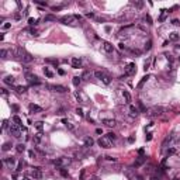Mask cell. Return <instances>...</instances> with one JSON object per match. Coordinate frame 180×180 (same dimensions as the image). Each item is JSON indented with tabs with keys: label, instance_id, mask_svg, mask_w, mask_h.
<instances>
[{
	"label": "cell",
	"instance_id": "cell-1",
	"mask_svg": "<svg viewBox=\"0 0 180 180\" xmlns=\"http://www.w3.org/2000/svg\"><path fill=\"white\" fill-rule=\"evenodd\" d=\"M17 55L21 58V60H23V62H27V63L34 59V58L31 56L28 52H25V51H24V49H21V48H18V49H17Z\"/></svg>",
	"mask_w": 180,
	"mask_h": 180
},
{
	"label": "cell",
	"instance_id": "cell-2",
	"mask_svg": "<svg viewBox=\"0 0 180 180\" xmlns=\"http://www.w3.org/2000/svg\"><path fill=\"white\" fill-rule=\"evenodd\" d=\"M70 163V159H66V158H58V159H55V160H52V165L56 166V167H65L66 165H69Z\"/></svg>",
	"mask_w": 180,
	"mask_h": 180
},
{
	"label": "cell",
	"instance_id": "cell-3",
	"mask_svg": "<svg viewBox=\"0 0 180 180\" xmlns=\"http://www.w3.org/2000/svg\"><path fill=\"white\" fill-rule=\"evenodd\" d=\"M94 76L97 77V79H100L104 85H110V82H111V79H110V76L105 75L104 72H100V70H96L94 72Z\"/></svg>",
	"mask_w": 180,
	"mask_h": 180
},
{
	"label": "cell",
	"instance_id": "cell-4",
	"mask_svg": "<svg viewBox=\"0 0 180 180\" xmlns=\"http://www.w3.org/2000/svg\"><path fill=\"white\" fill-rule=\"evenodd\" d=\"M97 144H99L101 148H105V149L111 148V141H110L107 136H100V138H99V141H97Z\"/></svg>",
	"mask_w": 180,
	"mask_h": 180
},
{
	"label": "cell",
	"instance_id": "cell-5",
	"mask_svg": "<svg viewBox=\"0 0 180 180\" xmlns=\"http://www.w3.org/2000/svg\"><path fill=\"white\" fill-rule=\"evenodd\" d=\"M21 130H23V127H20V125H15V124L10 125V134H13L15 138L21 136Z\"/></svg>",
	"mask_w": 180,
	"mask_h": 180
},
{
	"label": "cell",
	"instance_id": "cell-6",
	"mask_svg": "<svg viewBox=\"0 0 180 180\" xmlns=\"http://www.w3.org/2000/svg\"><path fill=\"white\" fill-rule=\"evenodd\" d=\"M25 77H27V80H28V83H30L31 86H37V85H40V80H38V77L35 75H31V73H27L25 75Z\"/></svg>",
	"mask_w": 180,
	"mask_h": 180
},
{
	"label": "cell",
	"instance_id": "cell-7",
	"mask_svg": "<svg viewBox=\"0 0 180 180\" xmlns=\"http://www.w3.org/2000/svg\"><path fill=\"white\" fill-rule=\"evenodd\" d=\"M135 73V63L134 62H130L128 65H127V68H125V75L127 76H131Z\"/></svg>",
	"mask_w": 180,
	"mask_h": 180
},
{
	"label": "cell",
	"instance_id": "cell-8",
	"mask_svg": "<svg viewBox=\"0 0 180 180\" xmlns=\"http://www.w3.org/2000/svg\"><path fill=\"white\" fill-rule=\"evenodd\" d=\"M31 176H32L35 180L42 179V172H41V169H40V167H34V170L31 172Z\"/></svg>",
	"mask_w": 180,
	"mask_h": 180
},
{
	"label": "cell",
	"instance_id": "cell-9",
	"mask_svg": "<svg viewBox=\"0 0 180 180\" xmlns=\"http://www.w3.org/2000/svg\"><path fill=\"white\" fill-rule=\"evenodd\" d=\"M103 49H104V51L107 52V54H111V52L114 51V46H113V45L110 44V42H107V41H104V42H103Z\"/></svg>",
	"mask_w": 180,
	"mask_h": 180
},
{
	"label": "cell",
	"instance_id": "cell-10",
	"mask_svg": "<svg viewBox=\"0 0 180 180\" xmlns=\"http://www.w3.org/2000/svg\"><path fill=\"white\" fill-rule=\"evenodd\" d=\"M159 114H162V108L160 107H153L152 110H149L150 117H155V115H159Z\"/></svg>",
	"mask_w": 180,
	"mask_h": 180
},
{
	"label": "cell",
	"instance_id": "cell-11",
	"mask_svg": "<svg viewBox=\"0 0 180 180\" xmlns=\"http://www.w3.org/2000/svg\"><path fill=\"white\" fill-rule=\"evenodd\" d=\"M49 89H52L54 91H58V93H65V91L68 90L65 86H60V85H56V86H49Z\"/></svg>",
	"mask_w": 180,
	"mask_h": 180
},
{
	"label": "cell",
	"instance_id": "cell-12",
	"mask_svg": "<svg viewBox=\"0 0 180 180\" xmlns=\"http://www.w3.org/2000/svg\"><path fill=\"white\" fill-rule=\"evenodd\" d=\"M103 124L107 125V127H115V125H117V121L110 120V118H104V120H103Z\"/></svg>",
	"mask_w": 180,
	"mask_h": 180
},
{
	"label": "cell",
	"instance_id": "cell-13",
	"mask_svg": "<svg viewBox=\"0 0 180 180\" xmlns=\"http://www.w3.org/2000/svg\"><path fill=\"white\" fill-rule=\"evenodd\" d=\"M3 82H4L6 85H9V86H11V85H14L15 79H14V76H6V77L3 79Z\"/></svg>",
	"mask_w": 180,
	"mask_h": 180
},
{
	"label": "cell",
	"instance_id": "cell-14",
	"mask_svg": "<svg viewBox=\"0 0 180 180\" xmlns=\"http://www.w3.org/2000/svg\"><path fill=\"white\" fill-rule=\"evenodd\" d=\"M28 108H30L31 113H41V111H42V108H41L40 105H37V104H30Z\"/></svg>",
	"mask_w": 180,
	"mask_h": 180
},
{
	"label": "cell",
	"instance_id": "cell-15",
	"mask_svg": "<svg viewBox=\"0 0 180 180\" xmlns=\"http://www.w3.org/2000/svg\"><path fill=\"white\" fill-rule=\"evenodd\" d=\"M93 144H94L93 138H90V136L85 138V146H86V148H91V146H93Z\"/></svg>",
	"mask_w": 180,
	"mask_h": 180
},
{
	"label": "cell",
	"instance_id": "cell-16",
	"mask_svg": "<svg viewBox=\"0 0 180 180\" xmlns=\"http://www.w3.org/2000/svg\"><path fill=\"white\" fill-rule=\"evenodd\" d=\"M62 122L65 124V127H66L68 130H70V131H73V130H75V125H73L72 122H69V121L66 120V118H63V120H62Z\"/></svg>",
	"mask_w": 180,
	"mask_h": 180
},
{
	"label": "cell",
	"instance_id": "cell-17",
	"mask_svg": "<svg viewBox=\"0 0 180 180\" xmlns=\"http://www.w3.org/2000/svg\"><path fill=\"white\" fill-rule=\"evenodd\" d=\"M122 96H124V99H125V103H128V104H130V103L132 101V99H131V94H130L127 90H124V91H122Z\"/></svg>",
	"mask_w": 180,
	"mask_h": 180
},
{
	"label": "cell",
	"instance_id": "cell-18",
	"mask_svg": "<svg viewBox=\"0 0 180 180\" xmlns=\"http://www.w3.org/2000/svg\"><path fill=\"white\" fill-rule=\"evenodd\" d=\"M80 65H82V60L79 59V58H73V59H72V66H73L75 69L80 68Z\"/></svg>",
	"mask_w": 180,
	"mask_h": 180
},
{
	"label": "cell",
	"instance_id": "cell-19",
	"mask_svg": "<svg viewBox=\"0 0 180 180\" xmlns=\"http://www.w3.org/2000/svg\"><path fill=\"white\" fill-rule=\"evenodd\" d=\"M4 163H7L10 167H13V166L15 165V159H14V158H7V159L4 160Z\"/></svg>",
	"mask_w": 180,
	"mask_h": 180
},
{
	"label": "cell",
	"instance_id": "cell-20",
	"mask_svg": "<svg viewBox=\"0 0 180 180\" xmlns=\"http://www.w3.org/2000/svg\"><path fill=\"white\" fill-rule=\"evenodd\" d=\"M148 79H149V76L146 75V76H144V77H142V79H141V82H139V83H138V86H136V87H138V89H141V87H142V86H144V85H145V82H146V80H148Z\"/></svg>",
	"mask_w": 180,
	"mask_h": 180
},
{
	"label": "cell",
	"instance_id": "cell-21",
	"mask_svg": "<svg viewBox=\"0 0 180 180\" xmlns=\"http://www.w3.org/2000/svg\"><path fill=\"white\" fill-rule=\"evenodd\" d=\"M130 113H131V115H132V117H136V115H138V108H136V107H135V105H130Z\"/></svg>",
	"mask_w": 180,
	"mask_h": 180
},
{
	"label": "cell",
	"instance_id": "cell-22",
	"mask_svg": "<svg viewBox=\"0 0 180 180\" xmlns=\"http://www.w3.org/2000/svg\"><path fill=\"white\" fill-rule=\"evenodd\" d=\"M15 150H17L18 153H23V152L25 150V145H24V144H18V145L15 146Z\"/></svg>",
	"mask_w": 180,
	"mask_h": 180
},
{
	"label": "cell",
	"instance_id": "cell-23",
	"mask_svg": "<svg viewBox=\"0 0 180 180\" xmlns=\"http://www.w3.org/2000/svg\"><path fill=\"white\" fill-rule=\"evenodd\" d=\"M169 40H170V41H177V40H179V34H177V32H172V34L169 35Z\"/></svg>",
	"mask_w": 180,
	"mask_h": 180
},
{
	"label": "cell",
	"instance_id": "cell-24",
	"mask_svg": "<svg viewBox=\"0 0 180 180\" xmlns=\"http://www.w3.org/2000/svg\"><path fill=\"white\" fill-rule=\"evenodd\" d=\"M72 82H73V85H75V86H79V85L82 83V77H80V76H75Z\"/></svg>",
	"mask_w": 180,
	"mask_h": 180
},
{
	"label": "cell",
	"instance_id": "cell-25",
	"mask_svg": "<svg viewBox=\"0 0 180 180\" xmlns=\"http://www.w3.org/2000/svg\"><path fill=\"white\" fill-rule=\"evenodd\" d=\"M13 124H15V125H20V127H21V118H20L18 115H14V117H13Z\"/></svg>",
	"mask_w": 180,
	"mask_h": 180
},
{
	"label": "cell",
	"instance_id": "cell-26",
	"mask_svg": "<svg viewBox=\"0 0 180 180\" xmlns=\"http://www.w3.org/2000/svg\"><path fill=\"white\" fill-rule=\"evenodd\" d=\"M11 146H13V145H11L10 142H6V144H3L1 150H4V152H6V150H10V149H11Z\"/></svg>",
	"mask_w": 180,
	"mask_h": 180
},
{
	"label": "cell",
	"instance_id": "cell-27",
	"mask_svg": "<svg viewBox=\"0 0 180 180\" xmlns=\"http://www.w3.org/2000/svg\"><path fill=\"white\" fill-rule=\"evenodd\" d=\"M15 90H17V93L21 94V93H25V91H27V87H25V86H17Z\"/></svg>",
	"mask_w": 180,
	"mask_h": 180
},
{
	"label": "cell",
	"instance_id": "cell-28",
	"mask_svg": "<svg viewBox=\"0 0 180 180\" xmlns=\"http://www.w3.org/2000/svg\"><path fill=\"white\" fill-rule=\"evenodd\" d=\"M41 139H42V135H41V132H38V134L34 136V142H35V144H40V142H41Z\"/></svg>",
	"mask_w": 180,
	"mask_h": 180
},
{
	"label": "cell",
	"instance_id": "cell-29",
	"mask_svg": "<svg viewBox=\"0 0 180 180\" xmlns=\"http://www.w3.org/2000/svg\"><path fill=\"white\" fill-rule=\"evenodd\" d=\"M55 20H56V17H55V15H52V14L45 15V21H55Z\"/></svg>",
	"mask_w": 180,
	"mask_h": 180
},
{
	"label": "cell",
	"instance_id": "cell-30",
	"mask_svg": "<svg viewBox=\"0 0 180 180\" xmlns=\"http://www.w3.org/2000/svg\"><path fill=\"white\" fill-rule=\"evenodd\" d=\"M44 73H45V76H48V77H52V76H54V73L49 70V68H44Z\"/></svg>",
	"mask_w": 180,
	"mask_h": 180
},
{
	"label": "cell",
	"instance_id": "cell-31",
	"mask_svg": "<svg viewBox=\"0 0 180 180\" xmlns=\"http://www.w3.org/2000/svg\"><path fill=\"white\" fill-rule=\"evenodd\" d=\"M144 162H145V158H139V159H138V160H136V162H135V167H138V166H141L142 165V163H144Z\"/></svg>",
	"mask_w": 180,
	"mask_h": 180
},
{
	"label": "cell",
	"instance_id": "cell-32",
	"mask_svg": "<svg viewBox=\"0 0 180 180\" xmlns=\"http://www.w3.org/2000/svg\"><path fill=\"white\" fill-rule=\"evenodd\" d=\"M105 136H107V138H108V139H110V141H114V139H115V138H117V135L114 134V132H108V134L105 135Z\"/></svg>",
	"mask_w": 180,
	"mask_h": 180
},
{
	"label": "cell",
	"instance_id": "cell-33",
	"mask_svg": "<svg viewBox=\"0 0 180 180\" xmlns=\"http://www.w3.org/2000/svg\"><path fill=\"white\" fill-rule=\"evenodd\" d=\"M166 13H169V11H167V10H162V14H160V17H159V21H160V23H162V21L165 20Z\"/></svg>",
	"mask_w": 180,
	"mask_h": 180
},
{
	"label": "cell",
	"instance_id": "cell-34",
	"mask_svg": "<svg viewBox=\"0 0 180 180\" xmlns=\"http://www.w3.org/2000/svg\"><path fill=\"white\" fill-rule=\"evenodd\" d=\"M0 55H1L3 59H6V58H7V51H6V49H1V51H0Z\"/></svg>",
	"mask_w": 180,
	"mask_h": 180
},
{
	"label": "cell",
	"instance_id": "cell-35",
	"mask_svg": "<svg viewBox=\"0 0 180 180\" xmlns=\"http://www.w3.org/2000/svg\"><path fill=\"white\" fill-rule=\"evenodd\" d=\"M35 127H37V130H42V121H38V122H35Z\"/></svg>",
	"mask_w": 180,
	"mask_h": 180
},
{
	"label": "cell",
	"instance_id": "cell-36",
	"mask_svg": "<svg viewBox=\"0 0 180 180\" xmlns=\"http://www.w3.org/2000/svg\"><path fill=\"white\" fill-rule=\"evenodd\" d=\"M60 175H62L63 177H68V172H66V169H63V167H60Z\"/></svg>",
	"mask_w": 180,
	"mask_h": 180
},
{
	"label": "cell",
	"instance_id": "cell-37",
	"mask_svg": "<svg viewBox=\"0 0 180 180\" xmlns=\"http://www.w3.org/2000/svg\"><path fill=\"white\" fill-rule=\"evenodd\" d=\"M24 165H25V163H24L23 160H20V163H18V166H17V172H20V170L23 169V166H24Z\"/></svg>",
	"mask_w": 180,
	"mask_h": 180
},
{
	"label": "cell",
	"instance_id": "cell-38",
	"mask_svg": "<svg viewBox=\"0 0 180 180\" xmlns=\"http://www.w3.org/2000/svg\"><path fill=\"white\" fill-rule=\"evenodd\" d=\"M150 48H152V41H148V42H146V45H145V49H146V51H149Z\"/></svg>",
	"mask_w": 180,
	"mask_h": 180
},
{
	"label": "cell",
	"instance_id": "cell-39",
	"mask_svg": "<svg viewBox=\"0 0 180 180\" xmlns=\"http://www.w3.org/2000/svg\"><path fill=\"white\" fill-rule=\"evenodd\" d=\"M28 24H30V25H35V24H37V20H35V18H28Z\"/></svg>",
	"mask_w": 180,
	"mask_h": 180
},
{
	"label": "cell",
	"instance_id": "cell-40",
	"mask_svg": "<svg viewBox=\"0 0 180 180\" xmlns=\"http://www.w3.org/2000/svg\"><path fill=\"white\" fill-rule=\"evenodd\" d=\"M76 114H77V115H80V117H83V110L77 107V108H76Z\"/></svg>",
	"mask_w": 180,
	"mask_h": 180
},
{
	"label": "cell",
	"instance_id": "cell-41",
	"mask_svg": "<svg viewBox=\"0 0 180 180\" xmlns=\"http://www.w3.org/2000/svg\"><path fill=\"white\" fill-rule=\"evenodd\" d=\"M46 62H49V63H54L55 66H58V60H55V59H48Z\"/></svg>",
	"mask_w": 180,
	"mask_h": 180
},
{
	"label": "cell",
	"instance_id": "cell-42",
	"mask_svg": "<svg viewBox=\"0 0 180 180\" xmlns=\"http://www.w3.org/2000/svg\"><path fill=\"white\" fill-rule=\"evenodd\" d=\"M10 27H11V24H10V23H6V24H3V28H4V30H9Z\"/></svg>",
	"mask_w": 180,
	"mask_h": 180
},
{
	"label": "cell",
	"instance_id": "cell-43",
	"mask_svg": "<svg viewBox=\"0 0 180 180\" xmlns=\"http://www.w3.org/2000/svg\"><path fill=\"white\" fill-rule=\"evenodd\" d=\"M149 65H150L149 60H148V62H145V65H144V69H145V70H148V69H149Z\"/></svg>",
	"mask_w": 180,
	"mask_h": 180
},
{
	"label": "cell",
	"instance_id": "cell-44",
	"mask_svg": "<svg viewBox=\"0 0 180 180\" xmlns=\"http://www.w3.org/2000/svg\"><path fill=\"white\" fill-rule=\"evenodd\" d=\"M145 21H148V24H152V18L149 15H145Z\"/></svg>",
	"mask_w": 180,
	"mask_h": 180
},
{
	"label": "cell",
	"instance_id": "cell-45",
	"mask_svg": "<svg viewBox=\"0 0 180 180\" xmlns=\"http://www.w3.org/2000/svg\"><path fill=\"white\" fill-rule=\"evenodd\" d=\"M176 150H175V148H170V149H167V155H173Z\"/></svg>",
	"mask_w": 180,
	"mask_h": 180
},
{
	"label": "cell",
	"instance_id": "cell-46",
	"mask_svg": "<svg viewBox=\"0 0 180 180\" xmlns=\"http://www.w3.org/2000/svg\"><path fill=\"white\" fill-rule=\"evenodd\" d=\"M172 24H173V25H179L180 23H179V20H177V18H175V20L172 21Z\"/></svg>",
	"mask_w": 180,
	"mask_h": 180
},
{
	"label": "cell",
	"instance_id": "cell-47",
	"mask_svg": "<svg viewBox=\"0 0 180 180\" xmlns=\"http://www.w3.org/2000/svg\"><path fill=\"white\" fill-rule=\"evenodd\" d=\"M1 90V94H3V96H7V90L6 89H0Z\"/></svg>",
	"mask_w": 180,
	"mask_h": 180
},
{
	"label": "cell",
	"instance_id": "cell-48",
	"mask_svg": "<svg viewBox=\"0 0 180 180\" xmlns=\"http://www.w3.org/2000/svg\"><path fill=\"white\" fill-rule=\"evenodd\" d=\"M148 136H146V141H150L152 139V134H146Z\"/></svg>",
	"mask_w": 180,
	"mask_h": 180
},
{
	"label": "cell",
	"instance_id": "cell-49",
	"mask_svg": "<svg viewBox=\"0 0 180 180\" xmlns=\"http://www.w3.org/2000/svg\"><path fill=\"white\" fill-rule=\"evenodd\" d=\"M30 156H31V158H32V156L35 158V152H34V150H30Z\"/></svg>",
	"mask_w": 180,
	"mask_h": 180
},
{
	"label": "cell",
	"instance_id": "cell-50",
	"mask_svg": "<svg viewBox=\"0 0 180 180\" xmlns=\"http://www.w3.org/2000/svg\"><path fill=\"white\" fill-rule=\"evenodd\" d=\"M6 127H7V120L3 121V128H6Z\"/></svg>",
	"mask_w": 180,
	"mask_h": 180
},
{
	"label": "cell",
	"instance_id": "cell-51",
	"mask_svg": "<svg viewBox=\"0 0 180 180\" xmlns=\"http://www.w3.org/2000/svg\"><path fill=\"white\" fill-rule=\"evenodd\" d=\"M86 15H87L89 18H91V17H94V14H93V13H87V14H86Z\"/></svg>",
	"mask_w": 180,
	"mask_h": 180
},
{
	"label": "cell",
	"instance_id": "cell-52",
	"mask_svg": "<svg viewBox=\"0 0 180 180\" xmlns=\"http://www.w3.org/2000/svg\"><path fill=\"white\" fill-rule=\"evenodd\" d=\"M58 73H59V75H65V70H62V69H59V70H58Z\"/></svg>",
	"mask_w": 180,
	"mask_h": 180
},
{
	"label": "cell",
	"instance_id": "cell-53",
	"mask_svg": "<svg viewBox=\"0 0 180 180\" xmlns=\"http://www.w3.org/2000/svg\"><path fill=\"white\" fill-rule=\"evenodd\" d=\"M96 132H97V134H103V131H101L100 128H97V130H96Z\"/></svg>",
	"mask_w": 180,
	"mask_h": 180
},
{
	"label": "cell",
	"instance_id": "cell-54",
	"mask_svg": "<svg viewBox=\"0 0 180 180\" xmlns=\"http://www.w3.org/2000/svg\"><path fill=\"white\" fill-rule=\"evenodd\" d=\"M120 49H125V45H124V44H120Z\"/></svg>",
	"mask_w": 180,
	"mask_h": 180
},
{
	"label": "cell",
	"instance_id": "cell-55",
	"mask_svg": "<svg viewBox=\"0 0 180 180\" xmlns=\"http://www.w3.org/2000/svg\"><path fill=\"white\" fill-rule=\"evenodd\" d=\"M23 180H31L30 177H23Z\"/></svg>",
	"mask_w": 180,
	"mask_h": 180
},
{
	"label": "cell",
	"instance_id": "cell-56",
	"mask_svg": "<svg viewBox=\"0 0 180 180\" xmlns=\"http://www.w3.org/2000/svg\"><path fill=\"white\" fill-rule=\"evenodd\" d=\"M173 180H179V179H177V177H175V179H173Z\"/></svg>",
	"mask_w": 180,
	"mask_h": 180
}]
</instances>
